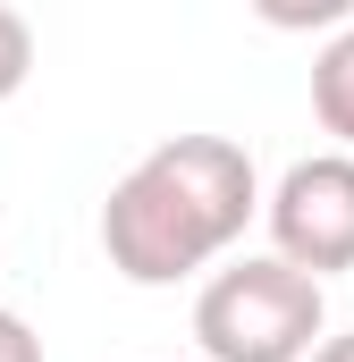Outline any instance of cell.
Returning a JSON list of instances; mask_svg holds the SVG:
<instances>
[{"label": "cell", "instance_id": "obj_7", "mask_svg": "<svg viewBox=\"0 0 354 362\" xmlns=\"http://www.w3.org/2000/svg\"><path fill=\"white\" fill-rule=\"evenodd\" d=\"M0 362H42V337H34L17 312H0Z\"/></svg>", "mask_w": 354, "mask_h": 362}, {"label": "cell", "instance_id": "obj_8", "mask_svg": "<svg viewBox=\"0 0 354 362\" xmlns=\"http://www.w3.org/2000/svg\"><path fill=\"white\" fill-rule=\"evenodd\" d=\"M312 362H354V329H346V337H321V346H312Z\"/></svg>", "mask_w": 354, "mask_h": 362}, {"label": "cell", "instance_id": "obj_4", "mask_svg": "<svg viewBox=\"0 0 354 362\" xmlns=\"http://www.w3.org/2000/svg\"><path fill=\"white\" fill-rule=\"evenodd\" d=\"M312 118L321 135H338V152H354V25H338L312 59Z\"/></svg>", "mask_w": 354, "mask_h": 362}, {"label": "cell", "instance_id": "obj_6", "mask_svg": "<svg viewBox=\"0 0 354 362\" xmlns=\"http://www.w3.org/2000/svg\"><path fill=\"white\" fill-rule=\"evenodd\" d=\"M25 76H34V25L0 0V101H8V93H25Z\"/></svg>", "mask_w": 354, "mask_h": 362}, {"label": "cell", "instance_id": "obj_2", "mask_svg": "<svg viewBox=\"0 0 354 362\" xmlns=\"http://www.w3.org/2000/svg\"><path fill=\"white\" fill-rule=\"evenodd\" d=\"M329 329L321 278L295 270L287 253H245L194 295V346L211 362H312Z\"/></svg>", "mask_w": 354, "mask_h": 362}, {"label": "cell", "instance_id": "obj_1", "mask_svg": "<svg viewBox=\"0 0 354 362\" xmlns=\"http://www.w3.org/2000/svg\"><path fill=\"white\" fill-rule=\"evenodd\" d=\"M262 211L253 152L228 135H169L152 144L101 202V253L127 286H177L211 270L245 219Z\"/></svg>", "mask_w": 354, "mask_h": 362}, {"label": "cell", "instance_id": "obj_5", "mask_svg": "<svg viewBox=\"0 0 354 362\" xmlns=\"http://www.w3.org/2000/svg\"><path fill=\"white\" fill-rule=\"evenodd\" d=\"M262 25H278V34H338V25H354V0H245Z\"/></svg>", "mask_w": 354, "mask_h": 362}, {"label": "cell", "instance_id": "obj_3", "mask_svg": "<svg viewBox=\"0 0 354 362\" xmlns=\"http://www.w3.org/2000/svg\"><path fill=\"white\" fill-rule=\"evenodd\" d=\"M262 219H270V253H287L295 270H312V278L354 270V152L295 160L270 185Z\"/></svg>", "mask_w": 354, "mask_h": 362}]
</instances>
